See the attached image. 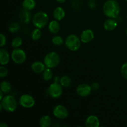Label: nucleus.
I'll list each match as a JSON object with an SVG mask.
<instances>
[{
	"label": "nucleus",
	"mask_w": 127,
	"mask_h": 127,
	"mask_svg": "<svg viewBox=\"0 0 127 127\" xmlns=\"http://www.w3.org/2000/svg\"><path fill=\"white\" fill-rule=\"evenodd\" d=\"M102 10L107 17L115 19L120 13V5L116 0H107L103 5Z\"/></svg>",
	"instance_id": "obj_1"
},
{
	"label": "nucleus",
	"mask_w": 127,
	"mask_h": 127,
	"mask_svg": "<svg viewBox=\"0 0 127 127\" xmlns=\"http://www.w3.org/2000/svg\"><path fill=\"white\" fill-rule=\"evenodd\" d=\"M0 106L5 111L13 112L17 109V104L14 97L11 95H6L1 100Z\"/></svg>",
	"instance_id": "obj_2"
},
{
	"label": "nucleus",
	"mask_w": 127,
	"mask_h": 127,
	"mask_svg": "<svg viewBox=\"0 0 127 127\" xmlns=\"http://www.w3.org/2000/svg\"><path fill=\"white\" fill-rule=\"evenodd\" d=\"M60 62V57L56 52H50L47 53L44 57L43 63L46 67L49 68H53L57 67Z\"/></svg>",
	"instance_id": "obj_3"
},
{
	"label": "nucleus",
	"mask_w": 127,
	"mask_h": 127,
	"mask_svg": "<svg viewBox=\"0 0 127 127\" xmlns=\"http://www.w3.org/2000/svg\"><path fill=\"white\" fill-rule=\"evenodd\" d=\"M48 21V16L46 12L43 11H39L35 14L32 18L33 25L38 29H42L47 25Z\"/></svg>",
	"instance_id": "obj_4"
},
{
	"label": "nucleus",
	"mask_w": 127,
	"mask_h": 127,
	"mask_svg": "<svg viewBox=\"0 0 127 127\" xmlns=\"http://www.w3.org/2000/svg\"><path fill=\"white\" fill-rule=\"evenodd\" d=\"M81 44V38L75 34H71L66 38L65 45L71 51L75 52L79 49Z\"/></svg>",
	"instance_id": "obj_5"
},
{
	"label": "nucleus",
	"mask_w": 127,
	"mask_h": 127,
	"mask_svg": "<svg viewBox=\"0 0 127 127\" xmlns=\"http://www.w3.org/2000/svg\"><path fill=\"white\" fill-rule=\"evenodd\" d=\"M59 82L55 81L50 85L48 89V93L51 97L57 99L62 95L63 93V88Z\"/></svg>",
	"instance_id": "obj_6"
},
{
	"label": "nucleus",
	"mask_w": 127,
	"mask_h": 127,
	"mask_svg": "<svg viewBox=\"0 0 127 127\" xmlns=\"http://www.w3.org/2000/svg\"><path fill=\"white\" fill-rule=\"evenodd\" d=\"M11 58L15 63L22 64L26 61V54L24 51L20 48H14L11 53Z\"/></svg>",
	"instance_id": "obj_7"
},
{
	"label": "nucleus",
	"mask_w": 127,
	"mask_h": 127,
	"mask_svg": "<svg viewBox=\"0 0 127 127\" xmlns=\"http://www.w3.org/2000/svg\"><path fill=\"white\" fill-rule=\"evenodd\" d=\"M19 104L24 108H31L35 105V99L32 95L29 94H23L19 99Z\"/></svg>",
	"instance_id": "obj_8"
},
{
	"label": "nucleus",
	"mask_w": 127,
	"mask_h": 127,
	"mask_svg": "<svg viewBox=\"0 0 127 127\" xmlns=\"http://www.w3.org/2000/svg\"><path fill=\"white\" fill-rule=\"evenodd\" d=\"M53 114L57 119H64L68 117V110L64 105H57L53 109Z\"/></svg>",
	"instance_id": "obj_9"
},
{
	"label": "nucleus",
	"mask_w": 127,
	"mask_h": 127,
	"mask_svg": "<svg viewBox=\"0 0 127 127\" xmlns=\"http://www.w3.org/2000/svg\"><path fill=\"white\" fill-rule=\"evenodd\" d=\"M91 87L90 85L86 83H83L81 84L77 87L76 93L79 96L81 97H87L91 94L92 91Z\"/></svg>",
	"instance_id": "obj_10"
},
{
	"label": "nucleus",
	"mask_w": 127,
	"mask_h": 127,
	"mask_svg": "<svg viewBox=\"0 0 127 127\" xmlns=\"http://www.w3.org/2000/svg\"><path fill=\"white\" fill-rule=\"evenodd\" d=\"M94 38V33L92 30L86 29L81 33L80 38L83 43H87L91 42Z\"/></svg>",
	"instance_id": "obj_11"
},
{
	"label": "nucleus",
	"mask_w": 127,
	"mask_h": 127,
	"mask_svg": "<svg viewBox=\"0 0 127 127\" xmlns=\"http://www.w3.org/2000/svg\"><path fill=\"white\" fill-rule=\"evenodd\" d=\"M45 64L44 63L40 62V61H36L34 62L31 65V69L37 74H40V73H43V71L45 69Z\"/></svg>",
	"instance_id": "obj_12"
},
{
	"label": "nucleus",
	"mask_w": 127,
	"mask_h": 127,
	"mask_svg": "<svg viewBox=\"0 0 127 127\" xmlns=\"http://www.w3.org/2000/svg\"><path fill=\"white\" fill-rule=\"evenodd\" d=\"M86 126L87 127H98L100 125V121L95 115H90L86 120Z\"/></svg>",
	"instance_id": "obj_13"
},
{
	"label": "nucleus",
	"mask_w": 127,
	"mask_h": 127,
	"mask_svg": "<svg viewBox=\"0 0 127 127\" xmlns=\"http://www.w3.org/2000/svg\"><path fill=\"white\" fill-rule=\"evenodd\" d=\"M118 25L117 21L115 18H109L104 23V27L106 31H112L115 29Z\"/></svg>",
	"instance_id": "obj_14"
},
{
	"label": "nucleus",
	"mask_w": 127,
	"mask_h": 127,
	"mask_svg": "<svg viewBox=\"0 0 127 127\" xmlns=\"http://www.w3.org/2000/svg\"><path fill=\"white\" fill-rule=\"evenodd\" d=\"M53 16L55 19L57 21H61L65 16V11L62 7H57L53 12Z\"/></svg>",
	"instance_id": "obj_15"
},
{
	"label": "nucleus",
	"mask_w": 127,
	"mask_h": 127,
	"mask_svg": "<svg viewBox=\"0 0 127 127\" xmlns=\"http://www.w3.org/2000/svg\"><path fill=\"white\" fill-rule=\"evenodd\" d=\"M9 54L7 50L4 48L0 50V63L1 65H6L9 62Z\"/></svg>",
	"instance_id": "obj_16"
},
{
	"label": "nucleus",
	"mask_w": 127,
	"mask_h": 127,
	"mask_svg": "<svg viewBox=\"0 0 127 127\" xmlns=\"http://www.w3.org/2000/svg\"><path fill=\"white\" fill-rule=\"evenodd\" d=\"M60 30V25L57 20H53L50 22L48 24V31L53 34H56Z\"/></svg>",
	"instance_id": "obj_17"
},
{
	"label": "nucleus",
	"mask_w": 127,
	"mask_h": 127,
	"mask_svg": "<svg viewBox=\"0 0 127 127\" xmlns=\"http://www.w3.org/2000/svg\"><path fill=\"white\" fill-rule=\"evenodd\" d=\"M35 6L36 2L35 0H24L22 2V7L24 9L27 11H32Z\"/></svg>",
	"instance_id": "obj_18"
},
{
	"label": "nucleus",
	"mask_w": 127,
	"mask_h": 127,
	"mask_svg": "<svg viewBox=\"0 0 127 127\" xmlns=\"http://www.w3.org/2000/svg\"><path fill=\"white\" fill-rule=\"evenodd\" d=\"M52 124V119L48 115H43L40 118L39 125L41 127H48Z\"/></svg>",
	"instance_id": "obj_19"
},
{
	"label": "nucleus",
	"mask_w": 127,
	"mask_h": 127,
	"mask_svg": "<svg viewBox=\"0 0 127 127\" xmlns=\"http://www.w3.org/2000/svg\"><path fill=\"white\" fill-rule=\"evenodd\" d=\"M11 89H12V86L9 82L6 81L1 82V91L3 92L4 94H9L11 91Z\"/></svg>",
	"instance_id": "obj_20"
},
{
	"label": "nucleus",
	"mask_w": 127,
	"mask_h": 127,
	"mask_svg": "<svg viewBox=\"0 0 127 127\" xmlns=\"http://www.w3.org/2000/svg\"><path fill=\"white\" fill-rule=\"evenodd\" d=\"M60 83L64 88H68L72 84V81L71 78L68 76H63L60 79Z\"/></svg>",
	"instance_id": "obj_21"
},
{
	"label": "nucleus",
	"mask_w": 127,
	"mask_h": 127,
	"mask_svg": "<svg viewBox=\"0 0 127 127\" xmlns=\"http://www.w3.org/2000/svg\"><path fill=\"white\" fill-rule=\"evenodd\" d=\"M43 74H42V77H43V80L45 81H50L53 78V73L51 70V68H47L45 69L43 71Z\"/></svg>",
	"instance_id": "obj_22"
},
{
	"label": "nucleus",
	"mask_w": 127,
	"mask_h": 127,
	"mask_svg": "<svg viewBox=\"0 0 127 127\" xmlns=\"http://www.w3.org/2000/svg\"><path fill=\"white\" fill-rule=\"evenodd\" d=\"M41 36H42V32L40 31V29H35L31 33V38L33 40H38L40 38Z\"/></svg>",
	"instance_id": "obj_23"
},
{
	"label": "nucleus",
	"mask_w": 127,
	"mask_h": 127,
	"mask_svg": "<svg viewBox=\"0 0 127 127\" xmlns=\"http://www.w3.org/2000/svg\"><path fill=\"white\" fill-rule=\"evenodd\" d=\"M52 42L53 43V44H54L55 45L60 46L63 44V43H64V40H63V37H61V36L55 35L52 38Z\"/></svg>",
	"instance_id": "obj_24"
},
{
	"label": "nucleus",
	"mask_w": 127,
	"mask_h": 127,
	"mask_svg": "<svg viewBox=\"0 0 127 127\" xmlns=\"http://www.w3.org/2000/svg\"><path fill=\"white\" fill-rule=\"evenodd\" d=\"M22 43V40L20 37H16L12 40V43H11V45L13 48H17L21 47V45Z\"/></svg>",
	"instance_id": "obj_25"
},
{
	"label": "nucleus",
	"mask_w": 127,
	"mask_h": 127,
	"mask_svg": "<svg viewBox=\"0 0 127 127\" xmlns=\"http://www.w3.org/2000/svg\"><path fill=\"white\" fill-rule=\"evenodd\" d=\"M29 11L24 9V11L22 12V15H21V19H22V21L26 24L28 23L31 19V14H29Z\"/></svg>",
	"instance_id": "obj_26"
},
{
	"label": "nucleus",
	"mask_w": 127,
	"mask_h": 127,
	"mask_svg": "<svg viewBox=\"0 0 127 127\" xmlns=\"http://www.w3.org/2000/svg\"><path fill=\"white\" fill-rule=\"evenodd\" d=\"M19 24L18 23H17V22H13V23H12L10 25L9 31L11 32H12V33H16V32H17L19 30Z\"/></svg>",
	"instance_id": "obj_27"
},
{
	"label": "nucleus",
	"mask_w": 127,
	"mask_h": 127,
	"mask_svg": "<svg viewBox=\"0 0 127 127\" xmlns=\"http://www.w3.org/2000/svg\"><path fill=\"white\" fill-rule=\"evenodd\" d=\"M121 74L123 78L127 80V62L124 63L121 67Z\"/></svg>",
	"instance_id": "obj_28"
},
{
	"label": "nucleus",
	"mask_w": 127,
	"mask_h": 127,
	"mask_svg": "<svg viewBox=\"0 0 127 127\" xmlns=\"http://www.w3.org/2000/svg\"><path fill=\"white\" fill-rule=\"evenodd\" d=\"M7 74H8V70L7 69V68L1 66L0 67V77H1V78L6 77L7 75Z\"/></svg>",
	"instance_id": "obj_29"
},
{
	"label": "nucleus",
	"mask_w": 127,
	"mask_h": 127,
	"mask_svg": "<svg viewBox=\"0 0 127 127\" xmlns=\"http://www.w3.org/2000/svg\"><path fill=\"white\" fill-rule=\"evenodd\" d=\"M0 47H2L6 45V37L5 35L3 33H1L0 34Z\"/></svg>",
	"instance_id": "obj_30"
},
{
	"label": "nucleus",
	"mask_w": 127,
	"mask_h": 127,
	"mask_svg": "<svg viewBox=\"0 0 127 127\" xmlns=\"http://www.w3.org/2000/svg\"><path fill=\"white\" fill-rule=\"evenodd\" d=\"M91 89L93 91H96L99 89L100 85H99V84L97 82H95V83H92V84L91 85Z\"/></svg>",
	"instance_id": "obj_31"
},
{
	"label": "nucleus",
	"mask_w": 127,
	"mask_h": 127,
	"mask_svg": "<svg viewBox=\"0 0 127 127\" xmlns=\"http://www.w3.org/2000/svg\"><path fill=\"white\" fill-rule=\"evenodd\" d=\"M0 127H8V125H7L6 123L1 122V124H0Z\"/></svg>",
	"instance_id": "obj_32"
},
{
	"label": "nucleus",
	"mask_w": 127,
	"mask_h": 127,
	"mask_svg": "<svg viewBox=\"0 0 127 127\" xmlns=\"http://www.w3.org/2000/svg\"><path fill=\"white\" fill-rule=\"evenodd\" d=\"M56 1L58 2H59V3H63V2H65L66 0H56Z\"/></svg>",
	"instance_id": "obj_33"
},
{
	"label": "nucleus",
	"mask_w": 127,
	"mask_h": 127,
	"mask_svg": "<svg viewBox=\"0 0 127 127\" xmlns=\"http://www.w3.org/2000/svg\"><path fill=\"white\" fill-rule=\"evenodd\" d=\"M3 93H4L3 92L1 91H0V94H1V96H0V100H1V99H2V98L4 97H3Z\"/></svg>",
	"instance_id": "obj_34"
},
{
	"label": "nucleus",
	"mask_w": 127,
	"mask_h": 127,
	"mask_svg": "<svg viewBox=\"0 0 127 127\" xmlns=\"http://www.w3.org/2000/svg\"><path fill=\"white\" fill-rule=\"evenodd\" d=\"M126 33H127V29H126Z\"/></svg>",
	"instance_id": "obj_35"
},
{
	"label": "nucleus",
	"mask_w": 127,
	"mask_h": 127,
	"mask_svg": "<svg viewBox=\"0 0 127 127\" xmlns=\"http://www.w3.org/2000/svg\"><path fill=\"white\" fill-rule=\"evenodd\" d=\"M125 1H127V0H125Z\"/></svg>",
	"instance_id": "obj_36"
},
{
	"label": "nucleus",
	"mask_w": 127,
	"mask_h": 127,
	"mask_svg": "<svg viewBox=\"0 0 127 127\" xmlns=\"http://www.w3.org/2000/svg\"></svg>",
	"instance_id": "obj_37"
}]
</instances>
